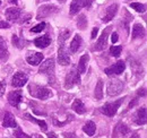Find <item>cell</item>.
I'll return each instance as SVG.
<instances>
[{"label": "cell", "instance_id": "cell-8", "mask_svg": "<svg viewBox=\"0 0 147 138\" xmlns=\"http://www.w3.org/2000/svg\"><path fill=\"white\" fill-rule=\"evenodd\" d=\"M59 12V8L55 6V5H44V6H41L37 10V15L36 19H42L44 17H49L53 14H57Z\"/></svg>", "mask_w": 147, "mask_h": 138}, {"label": "cell", "instance_id": "cell-14", "mask_svg": "<svg viewBox=\"0 0 147 138\" xmlns=\"http://www.w3.org/2000/svg\"><path fill=\"white\" fill-rule=\"evenodd\" d=\"M42 60H43V54L41 52H28L26 55V61L32 66L40 65Z\"/></svg>", "mask_w": 147, "mask_h": 138}, {"label": "cell", "instance_id": "cell-41", "mask_svg": "<svg viewBox=\"0 0 147 138\" xmlns=\"http://www.w3.org/2000/svg\"><path fill=\"white\" fill-rule=\"evenodd\" d=\"M130 138H140V137L138 136V134H137V133H135V134H132V136H131Z\"/></svg>", "mask_w": 147, "mask_h": 138}, {"label": "cell", "instance_id": "cell-20", "mask_svg": "<svg viewBox=\"0 0 147 138\" xmlns=\"http://www.w3.org/2000/svg\"><path fill=\"white\" fill-rule=\"evenodd\" d=\"M8 58H9V52L7 48V43L2 37H0V60L7 61Z\"/></svg>", "mask_w": 147, "mask_h": 138}, {"label": "cell", "instance_id": "cell-36", "mask_svg": "<svg viewBox=\"0 0 147 138\" xmlns=\"http://www.w3.org/2000/svg\"><path fill=\"white\" fill-rule=\"evenodd\" d=\"M118 40H119V37H118V33H117V32H113L112 35H111V41H112V43L118 42Z\"/></svg>", "mask_w": 147, "mask_h": 138}, {"label": "cell", "instance_id": "cell-1", "mask_svg": "<svg viewBox=\"0 0 147 138\" xmlns=\"http://www.w3.org/2000/svg\"><path fill=\"white\" fill-rule=\"evenodd\" d=\"M70 34L69 30H62L58 37V44H59V51H58V61L62 66H67L70 64V57L66 49V41Z\"/></svg>", "mask_w": 147, "mask_h": 138}, {"label": "cell", "instance_id": "cell-29", "mask_svg": "<svg viewBox=\"0 0 147 138\" xmlns=\"http://www.w3.org/2000/svg\"><path fill=\"white\" fill-rule=\"evenodd\" d=\"M130 7L132 9H135L137 13H145V10H146V6L143 3H139V2H131Z\"/></svg>", "mask_w": 147, "mask_h": 138}, {"label": "cell", "instance_id": "cell-32", "mask_svg": "<svg viewBox=\"0 0 147 138\" xmlns=\"http://www.w3.org/2000/svg\"><path fill=\"white\" fill-rule=\"evenodd\" d=\"M45 26H47V24H45L44 22H42V23L37 24L36 26H34L33 28H31V32H32V33H41V32L45 28Z\"/></svg>", "mask_w": 147, "mask_h": 138}, {"label": "cell", "instance_id": "cell-38", "mask_svg": "<svg viewBox=\"0 0 147 138\" xmlns=\"http://www.w3.org/2000/svg\"><path fill=\"white\" fill-rule=\"evenodd\" d=\"M62 136L65 138H76V135L74 133H63Z\"/></svg>", "mask_w": 147, "mask_h": 138}, {"label": "cell", "instance_id": "cell-27", "mask_svg": "<svg viewBox=\"0 0 147 138\" xmlns=\"http://www.w3.org/2000/svg\"><path fill=\"white\" fill-rule=\"evenodd\" d=\"M11 42H13L14 47H16V48H18V49H23V48L26 47V44L28 43L27 41H24L23 39H19L18 36L15 34L11 36Z\"/></svg>", "mask_w": 147, "mask_h": 138}, {"label": "cell", "instance_id": "cell-6", "mask_svg": "<svg viewBox=\"0 0 147 138\" xmlns=\"http://www.w3.org/2000/svg\"><path fill=\"white\" fill-rule=\"evenodd\" d=\"M111 31H112V26H109V27H107V30H104L102 32V34L98 37L97 42L93 45L92 48L93 51H102V50H104L107 48V45H108V39H109V34H110Z\"/></svg>", "mask_w": 147, "mask_h": 138}, {"label": "cell", "instance_id": "cell-24", "mask_svg": "<svg viewBox=\"0 0 147 138\" xmlns=\"http://www.w3.org/2000/svg\"><path fill=\"white\" fill-rule=\"evenodd\" d=\"M71 109H73L76 113H78V114H84V113L86 112L85 105L83 103V101L79 100V99H77V100L74 101L73 105H71Z\"/></svg>", "mask_w": 147, "mask_h": 138}, {"label": "cell", "instance_id": "cell-10", "mask_svg": "<svg viewBox=\"0 0 147 138\" xmlns=\"http://www.w3.org/2000/svg\"><path fill=\"white\" fill-rule=\"evenodd\" d=\"M92 0H73L70 3V15H76L82 8H90Z\"/></svg>", "mask_w": 147, "mask_h": 138}, {"label": "cell", "instance_id": "cell-4", "mask_svg": "<svg viewBox=\"0 0 147 138\" xmlns=\"http://www.w3.org/2000/svg\"><path fill=\"white\" fill-rule=\"evenodd\" d=\"M122 102H123V99H119V100H117V101H114V102L105 103L104 105H102V106L100 108V111H101L103 114L108 116V117H114L115 113L118 112V109L121 106Z\"/></svg>", "mask_w": 147, "mask_h": 138}, {"label": "cell", "instance_id": "cell-34", "mask_svg": "<svg viewBox=\"0 0 147 138\" xmlns=\"http://www.w3.org/2000/svg\"><path fill=\"white\" fill-rule=\"evenodd\" d=\"M6 86H7V84H6V82L5 80H0V97L5 94V91H6Z\"/></svg>", "mask_w": 147, "mask_h": 138}, {"label": "cell", "instance_id": "cell-19", "mask_svg": "<svg viewBox=\"0 0 147 138\" xmlns=\"http://www.w3.org/2000/svg\"><path fill=\"white\" fill-rule=\"evenodd\" d=\"M83 43V40H82V36L79 34H76L74 36V39L70 42V45H69V50L71 53H76V52L79 50L80 45Z\"/></svg>", "mask_w": 147, "mask_h": 138}, {"label": "cell", "instance_id": "cell-35", "mask_svg": "<svg viewBox=\"0 0 147 138\" xmlns=\"http://www.w3.org/2000/svg\"><path fill=\"white\" fill-rule=\"evenodd\" d=\"M9 27H10V25L6 20H1L0 22V28H9Z\"/></svg>", "mask_w": 147, "mask_h": 138}, {"label": "cell", "instance_id": "cell-12", "mask_svg": "<svg viewBox=\"0 0 147 138\" xmlns=\"http://www.w3.org/2000/svg\"><path fill=\"white\" fill-rule=\"evenodd\" d=\"M22 101H23L22 91H13V92H10L8 94V102L11 106L18 108Z\"/></svg>", "mask_w": 147, "mask_h": 138}, {"label": "cell", "instance_id": "cell-31", "mask_svg": "<svg viewBox=\"0 0 147 138\" xmlns=\"http://www.w3.org/2000/svg\"><path fill=\"white\" fill-rule=\"evenodd\" d=\"M121 51H122V47L121 45H112L110 48V54L112 57H115L118 58L120 54H121Z\"/></svg>", "mask_w": 147, "mask_h": 138}, {"label": "cell", "instance_id": "cell-9", "mask_svg": "<svg viewBox=\"0 0 147 138\" xmlns=\"http://www.w3.org/2000/svg\"><path fill=\"white\" fill-rule=\"evenodd\" d=\"M126 69V64L123 60H119L118 62H115L114 65H112L110 67L104 69V72L108 76H114V75H121Z\"/></svg>", "mask_w": 147, "mask_h": 138}, {"label": "cell", "instance_id": "cell-22", "mask_svg": "<svg viewBox=\"0 0 147 138\" xmlns=\"http://www.w3.org/2000/svg\"><path fill=\"white\" fill-rule=\"evenodd\" d=\"M90 60V55L87 53L83 54L78 61V71L80 74H85L86 72V67H87V62Z\"/></svg>", "mask_w": 147, "mask_h": 138}, {"label": "cell", "instance_id": "cell-28", "mask_svg": "<svg viewBox=\"0 0 147 138\" xmlns=\"http://www.w3.org/2000/svg\"><path fill=\"white\" fill-rule=\"evenodd\" d=\"M121 134V135H126V134H128L129 133V128L125 124V123H121V122H119L118 124H117V127H115V131H113V135H115V134Z\"/></svg>", "mask_w": 147, "mask_h": 138}, {"label": "cell", "instance_id": "cell-7", "mask_svg": "<svg viewBox=\"0 0 147 138\" xmlns=\"http://www.w3.org/2000/svg\"><path fill=\"white\" fill-rule=\"evenodd\" d=\"M79 84H80V76H79L78 71L75 68H73L66 76L65 88L69 89V88H73L75 85H79Z\"/></svg>", "mask_w": 147, "mask_h": 138}, {"label": "cell", "instance_id": "cell-37", "mask_svg": "<svg viewBox=\"0 0 147 138\" xmlns=\"http://www.w3.org/2000/svg\"><path fill=\"white\" fill-rule=\"evenodd\" d=\"M97 33H98V28H97V27H94L92 31V34H91V39L94 40V39L97 36Z\"/></svg>", "mask_w": 147, "mask_h": 138}, {"label": "cell", "instance_id": "cell-11", "mask_svg": "<svg viewBox=\"0 0 147 138\" xmlns=\"http://www.w3.org/2000/svg\"><path fill=\"white\" fill-rule=\"evenodd\" d=\"M28 80V76L24 72H16L14 76H13V79H11V85L13 87H23Z\"/></svg>", "mask_w": 147, "mask_h": 138}, {"label": "cell", "instance_id": "cell-39", "mask_svg": "<svg viewBox=\"0 0 147 138\" xmlns=\"http://www.w3.org/2000/svg\"><path fill=\"white\" fill-rule=\"evenodd\" d=\"M48 138H58V136L55 135V133L52 131V133H49L48 134Z\"/></svg>", "mask_w": 147, "mask_h": 138}, {"label": "cell", "instance_id": "cell-3", "mask_svg": "<svg viewBox=\"0 0 147 138\" xmlns=\"http://www.w3.org/2000/svg\"><path fill=\"white\" fill-rule=\"evenodd\" d=\"M28 91H30V94L33 97L38 99V100H47V99L52 96V92L49 88L43 86H38L36 84H30Z\"/></svg>", "mask_w": 147, "mask_h": 138}, {"label": "cell", "instance_id": "cell-42", "mask_svg": "<svg viewBox=\"0 0 147 138\" xmlns=\"http://www.w3.org/2000/svg\"><path fill=\"white\" fill-rule=\"evenodd\" d=\"M58 1H59L60 3H65V2H66V0H58Z\"/></svg>", "mask_w": 147, "mask_h": 138}, {"label": "cell", "instance_id": "cell-16", "mask_svg": "<svg viewBox=\"0 0 147 138\" xmlns=\"http://www.w3.org/2000/svg\"><path fill=\"white\" fill-rule=\"evenodd\" d=\"M118 8H119L118 3H113V5H111L110 7H108V9H107V12H105V15H104V17L102 18V20H103L104 23L111 22V20L114 18V16H115V14H117V12H118Z\"/></svg>", "mask_w": 147, "mask_h": 138}, {"label": "cell", "instance_id": "cell-26", "mask_svg": "<svg viewBox=\"0 0 147 138\" xmlns=\"http://www.w3.org/2000/svg\"><path fill=\"white\" fill-rule=\"evenodd\" d=\"M103 85H104L103 80L98 79V82L96 84V87H95V93H94L96 100H102L103 99Z\"/></svg>", "mask_w": 147, "mask_h": 138}, {"label": "cell", "instance_id": "cell-30", "mask_svg": "<svg viewBox=\"0 0 147 138\" xmlns=\"http://www.w3.org/2000/svg\"><path fill=\"white\" fill-rule=\"evenodd\" d=\"M77 25H78L79 30H85V28L87 27V19H86L84 14H82V15L79 16L78 20H77Z\"/></svg>", "mask_w": 147, "mask_h": 138}, {"label": "cell", "instance_id": "cell-17", "mask_svg": "<svg viewBox=\"0 0 147 138\" xmlns=\"http://www.w3.org/2000/svg\"><path fill=\"white\" fill-rule=\"evenodd\" d=\"M5 15H6V17H7V19H8L9 22H15V20H17L19 18V16H20V9L17 8V7L8 8V9H6Z\"/></svg>", "mask_w": 147, "mask_h": 138}, {"label": "cell", "instance_id": "cell-13", "mask_svg": "<svg viewBox=\"0 0 147 138\" xmlns=\"http://www.w3.org/2000/svg\"><path fill=\"white\" fill-rule=\"evenodd\" d=\"M134 122L138 126H144L146 124L147 118H146V108H140L137 110V112L134 116Z\"/></svg>", "mask_w": 147, "mask_h": 138}, {"label": "cell", "instance_id": "cell-21", "mask_svg": "<svg viewBox=\"0 0 147 138\" xmlns=\"http://www.w3.org/2000/svg\"><path fill=\"white\" fill-rule=\"evenodd\" d=\"M24 118H25L26 120L32 121V122H34V123L38 124L42 131H47V130H48V124H47V122H45L44 120H40V119H36V118L32 117L30 113H25V114H24Z\"/></svg>", "mask_w": 147, "mask_h": 138}, {"label": "cell", "instance_id": "cell-33", "mask_svg": "<svg viewBox=\"0 0 147 138\" xmlns=\"http://www.w3.org/2000/svg\"><path fill=\"white\" fill-rule=\"evenodd\" d=\"M14 136H15V138H32L31 136H28L27 134L23 133L19 127H17V129L14 131Z\"/></svg>", "mask_w": 147, "mask_h": 138}, {"label": "cell", "instance_id": "cell-40", "mask_svg": "<svg viewBox=\"0 0 147 138\" xmlns=\"http://www.w3.org/2000/svg\"><path fill=\"white\" fill-rule=\"evenodd\" d=\"M9 2H10V3H13V5H17L18 0H9Z\"/></svg>", "mask_w": 147, "mask_h": 138}, {"label": "cell", "instance_id": "cell-15", "mask_svg": "<svg viewBox=\"0 0 147 138\" xmlns=\"http://www.w3.org/2000/svg\"><path fill=\"white\" fill-rule=\"evenodd\" d=\"M2 127H5V128H17L18 127L13 113H10V112L5 113V117L2 120Z\"/></svg>", "mask_w": 147, "mask_h": 138}, {"label": "cell", "instance_id": "cell-25", "mask_svg": "<svg viewBox=\"0 0 147 138\" xmlns=\"http://www.w3.org/2000/svg\"><path fill=\"white\" fill-rule=\"evenodd\" d=\"M95 130H96V126L93 121H87L83 127V131L85 134H87L88 136H94Z\"/></svg>", "mask_w": 147, "mask_h": 138}, {"label": "cell", "instance_id": "cell-18", "mask_svg": "<svg viewBox=\"0 0 147 138\" xmlns=\"http://www.w3.org/2000/svg\"><path fill=\"white\" fill-rule=\"evenodd\" d=\"M50 43H51V39H50V36L48 34L43 35V36H40V37H36L34 40V44L36 45L37 48H40V49H44V48L49 47Z\"/></svg>", "mask_w": 147, "mask_h": 138}, {"label": "cell", "instance_id": "cell-23", "mask_svg": "<svg viewBox=\"0 0 147 138\" xmlns=\"http://www.w3.org/2000/svg\"><path fill=\"white\" fill-rule=\"evenodd\" d=\"M145 36V28L142 24H135L132 27V40Z\"/></svg>", "mask_w": 147, "mask_h": 138}, {"label": "cell", "instance_id": "cell-5", "mask_svg": "<svg viewBox=\"0 0 147 138\" xmlns=\"http://www.w3.org/2000/svg\"><path fill=\"white\" fill-rule=\"evenodd\" d=\"M125 87V83L121 79H111L108 83V95L109 96H117L119 95Z\"/></svg>", "mask_w": 147, "mask_h": 138}, {"label": "cell", "instance_id": "cell-2", "mask_svg": "<svg viewBox=\"0 0 147 138\" xmlns=\"http://www.w3.org/2000/svg\"><path fill=\"white\" fill-rule=\"evenodd\" d=\"M55 59L53 58H49L47 59L45 61H43L38 68V72L41 75H45L48 77V80H49V84L53 85L55 82Z\"/></svg>", "mask_w": 147, "mask_h": 138}]
</instances>
